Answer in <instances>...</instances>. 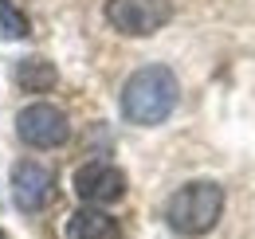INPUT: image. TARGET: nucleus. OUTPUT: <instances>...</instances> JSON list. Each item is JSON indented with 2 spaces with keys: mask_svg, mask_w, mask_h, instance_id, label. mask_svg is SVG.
Here are the masks:
<instances>
[{
  "mask_svg": "<svg viewBox=\"0 0 255 239\" xmlns=\"http://www.w3.org/2000/svg\"><path fill=\"white\" fill-rule=\"evenodd\" d=\"M0 239H8V236H4V228H0Z\"/></svg>",
  "mask_w": 255,
  "mask_h": 239,
  "instance_id": "9d476101",
  "label": "nucleus"
},
{
  "mask_svg": "<svg viewBox=\"0 0 255 239\" xmlns=\"http://www.w3.org/2000/svg\"><path fill=\"white\" fill-rule=\"evenodd\" d=\"M177 98H181L177 75L165 63H149V67H137L126 79V87H122V114L133 125H161L173 114Z\"/></svg>",
  "mask_w": 255,
  "mask_h": 239,
  "instance_id": "f257e3e1",
  "label": "nucleus"
},
{
  "mask_svg": "<svg viewBox=\"0 0 255 239\" xmlns=\"http://www.w3.org/2000/svg\"><path fill=\"white\" fill-rule=\"evenodd\" d=\"M12 79H16V87L28 90V94H43V90H51L55 83H59V71L43 59V55H28V59L16 63Z\"/></svg>",
  "mask_w": 255,
  "mask_h": 239,
  "instance_id": "6e6552de",
  "label": "nucleus"
},
{
  "mask_svg": "<svg viewBox=\"0 0 255 239\" xmlns=\"http://www.w3.org/2000/svg\"><path fill=\"white\" fill-rule=\"evenodd\" d=\"M55 196V173L39 161H16L12 165V200L20 212H39Z\"/></svg>",
  "mask_w": 255,
  "mask_h": 239,
  "instance_id": "423d86ee",
  "label": "nucleus"
},
{
  "mask_svg": "<svg viewBox=\"0 0 255 239\" xmlns=\"http://www.w3.org/2000/svg\"><path fill=\"white\" fill-rule=\"evenodd\" d=\"M0 31L8 35V39H24L32 24H28V12L16 4V0H0Z\"/></svg>",
  "mask_w": 255,
  "mask_h": 239,
  "instance_id": "1a4fd4ad",
  "label": "nucleus"
},
{
  "mask_svg": "<svg viewBox=\"0 0 255 239\" xmlns=\"http://www.w3.org/2000/svg\"><path fill=\"white\" fill-rule=\"evenodd\" d=\"M16 133L32 149H55V145H63L67 137H71V121H67V114L59 106L32 102V106H24L16 114Z\"/></svg>",
  "mask_w": 255,
  "mask_h": 239,
  "instance_id": "20e7f679",
  "label": "nucleus"
},
{
  "mask_svg": "<svg viewBox=\"0 0 255 239\" xmlns=\"http://www.w3.org/2000/svg\"><path fill=\"white\" fill-rule=\"evenodd\" d=\"M106 20L122 35H153L173 20V0H106Z\"/></svg>",
  "mask_w": 255,
  "mask_h": 239,
  "instance_id": "7ed1b4c3",
  "label": "nucleus"
},
{
  "mask_svg": "<svg viewBox=\"0 0 255 239\" xmlns=\"http://www.w3.org/2000/svg\"><path fill=\"white\" fill-rule=\"evenodd\" d=\"M67 239H118V220L102 208H79L67 220Z\"/></svg>",
  "mask_w": 255,
  "mask_h": 239,
  "instance_id": "0eeeda50",
  "label": "nucleus"
},
{
  "mask_svg": "<svg viewBox=\"0 0 255 239\" xmlns=\"http://www.w3.org/2000/svg\"><path fill=\"white\" fill-rule=\"evenodd\" d=\"M75 192L91 204V208H102V204H114L126 196V173L110 161H87L83 169H75Z\"/></svg>",
  "mask_w": 255,
  "mask_h": 239,
  "instance_id": "39448f33",
  "label": "nucleus"
},
{
  "mask_svg": "<svg viewBox=\"0 0 255 239\" xmlns=\"http://www.w3.org/2000/svg\"><path fill=\"white\" fill-rule=\"evenodd\" d=\"M220 216H224V188L216 180H189L165 204V220L177 236H208L220 224Z\"/></svg>",
  "mask_w": 255,
  "mask_h": 239,
  "instance_id": "f03ea898",
  "label": "nucleus"
}]
</instances>
